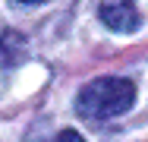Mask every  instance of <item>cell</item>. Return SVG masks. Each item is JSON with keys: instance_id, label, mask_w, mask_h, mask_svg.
I'll return each mask as SVG.
<instances>
[{"instance_id": "1", "label": "cell", "mask_w": 148, "mask_h": 142, "mask_svg": "<svg viewBox=\"0 0 148 142\" xmlns=\"http://www.w3.org/2000/svg\"><path fill=\"white\" fill-rule=\"evenodd\" d=\"M136 101V85L129 79H120V76H101V79H91L79 98H76V111L82 114L85 120H110L120 117L132 108Z\"/></svg>"}, {"instance_id": "2", "label": "cell", "mask_w": 148, "mask_h": 142, "mask_svg": "<svg viewBox=\"0 0 148 142\" xmlns=\"http://www.w3.org/2000/svg\"><path fill=\"white\" fill-rule=\"evenodd\" d=\"M98 16L110 32H136L142 26V13L136 6V0H101L98 3Z\"/></svg>"}, {"instance_id": "3", "label": "cell", "mask_w": 148, "mask_h": 142, "mask_svg": "<svg viewBox=\"0 0 148 142\" xmlns=\"http://www.w3.org/2000/svg\"><path fill=\"white\" fill-rule=\"evenodd\" d=\"M19 44H22V38H19L16 32H6V35H3V63H6V66L16 63V51H19Z\"/></svg>"}, {"instance_id": "4", "label": "cell", "mask_w": 148, "mask_h": 142, "mask_svg": "<svg viewBox=\"0 0 148 142\" xmlns=\"http://www.w3.org/2000/svg\"><path fill=\"white\" fill-rule=\"evenodd\" d=\"M51 142H85V139H82L76 130H63V133H57V136H54Z\"/></svg>"}, {"instance_id": "5", "label": "cell", "mask_w": 148, "mask_h": 142, "mask_svg": "<svg viewBox=\"0 0 148 142\" xmlns=\"http://www.w3.org/2000/svg\"><path fill=\"white\" fill-rule=\"evenodd\" d=\"M16 3H44V0H16Z\"/></svg>"}]
</instances>
